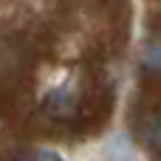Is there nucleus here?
<instances>
[{
    "label": "nucleus",
    "instance_id": "nucleus-1",
    "mask_svg": "<svg viewBox=\"0 0 161 161\" xmlns=\"http://www.w3.org/2000/svg\"><path fill=\"white\" fill-rule=\"evenodd\" d=\"M142 59H144V65H147V68H156V71H161V40H150V42L144 45Z\"/></svg>",
    "mask_w": 161,
    "mask_h": 161
},
{
    "label": "nucleus",
    "instance_id": "nucleus-2",
    "mask_svg": "<svg viewBox=\"0 0 161 161\" xmlns=\"http://www.w3.org/2000/svg\"><path fill=\"white\" fill-rule=\"evenodd\" d=\"M144 133H147V142H150L153 147H158V150H161V119H153V122L147 125Z\"/></svg>",
    "mask_w": 161,
    "mask_h": 161
}]
</instances>
